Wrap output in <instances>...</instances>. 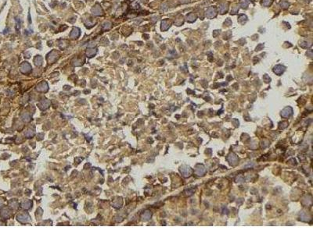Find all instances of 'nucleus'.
Returning <instances> with one entry per match:
<instances>
[{"instance_id":"nucleus-1","label":"nucleus","mask_w":313,"mask_h":234,"mask_svg":"<svg viewBox=\"0 0 313 234\" xmlns=\"http://www.w3.org/2000/svg\"><path fill=\"white\" fill-rule=\"evenodd\" d=\"M217 16V9L216 7H214V6H211L208 9H207L206 11V16L207 18L211 19Z\"/></svg>"},{"instance_id":"nucleus-3","label":"nucleus","mask_w":313,"mask_h":234,"mask_svg":"<svg viewBox=\"0 0 313 234\" xmlns=\"http://www.w3.org/2000/svg\"><path fill=\"white\" fill-rule=\"evenodd\" d=\"M285 70H286V67H285L284 66L280 65V64L275 66H274V68H273V72L275 73L276 75H278V76L282 75L283 73H284Z\"/></svg>"},{"instance_id":"nucleus-22","label":"nucleus","mask_w":313,"mask_h":234,"mask_svg":"<svg viewBox=\"0 0 313 234\" xmlns=\"http://www.w3.org/2000/svg\"><path fill=\"white\" fill-rule=\"evenodd\" d=\"M232 36V31L231 30H228L227 32L225 34V35H224V39L225 40H228V38H229L230 37Z\"/></svg>"},{"instance_id":"nucleus-17","label":"nucleus","mask_w":313,"mask_h":234,"mask_svg":"<svg viewBox=\"0 0 313 234\" xmlns=\"http://www.w3.org/2000/svg\"><path fill=\"white\" fill-rule=\"evenodd\" d=\"M272 2H273V0H262L261 4L263 6H265V7H267V6H269L272 5Z\"/></svg>"},{"instance_id":"nucleus-2","label":"nucleus","mask_w":313,"mask_h":234,"mask_svg":"<svg viewBox=\"0 0 313 234\" xmlns=\"http://www.w3.org/2000/svg\"><path fill=\"white\" fill-rule=\"evenodd\" d=\"M292 114H293V109L290 106L286 107L285 109H283L281 111V113H280L281 116L283 118H289L292 116Z\"/></svg>"},{"instance_id":"nucleus-28","label":"nucleus","mask_w":313,"mask_h":234,"mask_svg":"<svg viewBox=\"0 0 313 234\" xmlns=\"http://www.w3.org/2000/svg\"><path fill=\"white\" fill-rule=\"evenodd\" d=\"M161 9L163 10V11H165V10H167L168 9V5H167V3H164V4L161 6Z\"/></svg>"},{"instance_id":"nucleus-27","label":"nucleus","mask_w":313,"mask_h":234,"mask_svg":"<svg viewBox=\"0 0 313 234\" xmlns=\"http://www.w3.org/2000/svg\"><path fill=\"white\" fill-rule=\"evenodd\" d=\"M220 30H214L213 31V34H212V35H213V37L214 38H216L219 34H220Z\"/></svg>"},{"instance_id":"nucleus-15","label":"nucleus","mask_w":313,"mask_h":234,"mask_svg":"<svg viewBox=\"0 0 313 234\" xmlns=\"http://www.w3.org/2000/svg\"><path fill=\"white\" fill-rule=\"evenodd\" d=\"M299 45H300V46L301 48H308L309 47H311L312 44L310 42H308V41H301V42H300Z\"/></svg>"},{"instance_id":"nucleus-24","label":"nucleus","mask_w":313,"mask_h":234,"mask_svg":"<svg viewBox=\"0 0 313 234\" xmlns=\"http://www.w3.org/2000/svg\"><path fill=\"white\" fill-rule=\"evenodd\" d=\"M224 25L225 26H227V27L231 26L232 25V20L229 18L226 19V20H225V22H224Z\"/></svg>"},{"instance_id":"nucleus-20","label":"nucleus","mask_w":313,"mask_h":234,"mask_svg":"<svg viewBox=\"0 0 313 234\" xmlns=\"http://www.w3.org/2000/svg\"><path fill=\"white\" fill-rule=\"evenodd\" d=\"M110 27H111V23L110 22L107 21L103 23V28L104 30H110Z\"/></svg>"},{"instance_id":"nucleus-21","label":"nucleus","mask_w":313,"mask_h":234,"mask_svg":"<svg viewBox=\"0 0 313 234\" xmlns=\"http://www.w3.org/2000/svg\"><path fill=\"white\" fill-rule=\"evenodd\" d=\"M175 25H177V26L182 25V24L183 23V18H182V16H181L180 17H179V18H178L176 20H175Z\"/></svg>"},{"instance_id":"nucleus-4","label":"nucleus","mask_w":313,"mask_h":234,"mask_svg":"<svg viewBox=\"0 0 313 234\" xmlns=\"http://www.w3.org/2000/svg\"><path fill=\"white\" fill-rule=\"evenodd\" d=\"M180 172L185 177H187L191 175L192 169H190V167H189L187 166H182L180 167Z\"/></svg>"},{"instance_id":"nucleus-29","label":"nucleus","mask_w":313,"mask_h":234,"mask_svg":"<svg viewBox=\"0 0 313 234\" xmlns=\"http://www.w3.org/2000/svg\"><path fill=\"white\" fill-rule=\"evenodd\" d=\"M306 55H307V56H308V57L312 58V50L308 51L307 52H306Z\"/></svg>"},{"instance_id":"nucleus-25","label":"nucleus","mask_w":313,"mask_h":234,"mask_svg":"<svg viewBox=\"0 0 313 234\" xmlns=\"http://www.w3.org/2000/svg\"><path fill=\"white\" fill-rule=\"evenodd\" d=\"M263 81L265 83H269L271 81V78L267 74H265L263 76Z\"/></svg>"},{"instance_id":"nucleus-26","label":"nucleus","mask_w":313,"mask_h":234,"mask_svg":"<svg viewBox=\"0 0 313 234\" xmlns=\"http://www.w3.org/2000/svg\"><path fill=\"white\" fill-rule=\"evenodd\" d=\"M238 11H239V7L238 6H235V7H233L231 10V14L234 15V14H236V13H237Z\"/></svg>"},{"instance_id":"nucleus-8","label":"nucleus","mask_w":313,"mask_h":234,"mask_svg":"<svg viewBox=\"0 0 313 234\" xmlns=\"http://www.w3.org/2000/svg\"><path fill=\"white\" fill-rule=\"evenodd\" d=\"M171 27V22L168 20H163L161 21V30L165 31L169 29V27Z\"/></svg>"},{"instance_id":"nucleus-11","label":"nucleus","mask_w":313,"mask_h":234,"mask_svg":"<svg viewBox=\"0 0 313 234\" xmlns=\"http://www.w3.org/2000/svg\"><path fill=\"white\" fill-rule=\"evenodd\" d=\"M70 35H71V37L72 38H77L80 35V30L78 28V27H74Z\"/></svg>"},{"instance_id":"nucleus-7","label":"nucleus","mask_w":313,"mask_h":234,"mask_svg":"<svg viewBox=\"0 0 313 234\" xmlns=\"http://www.w3.org/2000/svg\"><path fill=\"white\" fill-rule=\"evenodd\" d=\"M228 4L227 2H223L221 3L219 6V11L221 14H224V13H226V12L228 11Z\"/></svg>"},{"instance_id":"nucleus-16","label":"nucleus","mask_w":313,"mask_h":234,"mask_svg":"<svg viewBox=\"0 0 313 234\" xmlns=\"http://www.w3.org/2000/svg\"><path fill=\"white\" fill-rule=\"evenodd\" d=\"M96 48H89V49H88L87 52H86V55L89 57H92L93 55H96Z\"/></svg>"},{"instance_id":"nucleus-14","label":"nucleus","mask_w":313,"mask_h":234,"mask_svg":"<svg viewBox=\"0 0 313 234\" xmlns=\"http://www.w3.org/2000/svg\"><path fill=\"white\" fill-rule=\"evenodd\" d=\"M22 68H24V69H21V71L23 73H28V72L31 71V66L28 63H27V62H24V63L22 65L21 69Z\"/></svg>"},{"instance_id":"nucleus-32","label":"nucleus","mask_w":313,"mask_h":234,"mask_svg":"<svg viewBox=\"0 0 313 234\" xmlns=\"http://www.w3.org/2000/svg\"><path fill=\"white\" fill-rule=\"evenodd\" d=\"M28 21H29L30 23H31V14H30V12H29V13H28Z\"/></svg>"},{"instance_id":"nucleus-30","label":"nucleus","mask_w":313,"mask_h":234,"mask_svg":"<svg viewBox=\"0 0 313 234\" xmlns=\"http://www.w3.org/2000/svg\"><path fill=\"white\" fill-rule=\"evenodd\" d=\"M238 43L240 44V45H244V44L246 43V40L244 39V38H241V39H240V40L238 41Z\"/></svg>"},{"instance_id":"nucleus-23","label":"nucleus","mask_w":313,"mask_h":234,"mask_svg":"<svg viewBox=\"0 0 313 234\" xmlns=\"http://www.w3.org/2000/svg\"><path fill=\"white\" fill-rule=\"evenodd\" d=\"M264 44H258V45H257V47L255 48V51L256 52H259V51H261V50H262L263 48H264Z\"/></svg>"},{"instance_id":"nucleus-6","label":"nucleus","mask_w":313,"mask_h":234,"mask_svg":"<svg viewBox=\"0 0 313 234\" xmlns=\"http://www.w3.org/2000/svg\"><path fill=\"white\" fill-rule=\"evenodd\" d=\"M227 160H228V162H229V163L231 164L232 166H236V165H237V162H238V157L235 154L231 153V154H229V155H228Z\"/></svg>"},{"instance_id":"nucleus-12","label":"nucleus","mask_w":313,"mask_h":234,"mask_svg":"<svg viewBox=\"0 0 313 234\" xmlns=\"http://www.w3.org/2000/svg\"><path fill=\"white\" fill-rule=\"evenodd\" d=\"M247 21V16L244 15V14H240L238 17V22L240 23L242 25H244V23H246V22Z\"/></svg>"},{"instance_id":"nucleus-31","label":"nucleus","mask_w":313,"mask_h":234,"mask_svg":"<svg viewBox=\"0 0 313 234\" xmlns=\"http://www.w3.org/2000/svg\"><path fill=\"white\" fill-rule=\"evenodd\" d=\"M187 193H189V194H187V195H192L193 194V190H187Z\"/></svg>"},{"instance_id":"nucleus-18","label":"nucleus","mask_w":313,"mask_h":234,"mask_svg":"<svg viewBox=\"0 0 313 234\" xmlns=\"http://www.w3.org/2000/svg\"><path fill=\"white\" fill-rule=\"evenodd\" d=\"M279 5H280V7L282 8V9H288V7H289V6H290L289 2H287V1H282V2H280Z\"/></svg>"},{"instance_id":"nucleus-13","label":"nucleus","mask_w":313,"mask_h":234,"mask_svg":"<svg viewBox=\"0 0 313 234\" xmlns=\"http://www.w3.org/2000/svg\"><path fill=\"white\" fill-rule=\"evenodd\" d=\"M250 2H251L250 0H240V5L241 6V8L244 9H247L248 7V5L250 4Z\"/></svg>"},{"instance_id":"nucleus-9","label":"nucleus","mask_w":313,"mask_h":234,"mask_svg":"<svg viewBox=\"0 0 313 234\" xmlns=\"http://www.w3.org/2000/svg\"><path fill=\"white\" fill-rule=\"evenodd\" d=\"M102 13H103V11H102V9L99 5H96L92 8V13L94 15L100 16L102 15Z\"/></svg>"},{"instance_id":"nucleus-19","label":"nucleus","mask_w":313,"mask_h":234,"mask_svg":"<svg viewBox=\"0 0 313 234\" xmlns=\"http://www.w3.org/2000/svg\"><path fill=\"white\" fill-rule=\"evenodd\" d=\"M42 62V58L40 55H38L35 58H34V63H35L37 66H40Z\"/></svg>"},{"instance_id":"nucleus-5","label":"nucleus","mask_w":313,"mask_h":234,"mask_svg":"<svg viewBox=\"0 0 313 234\" xmlns=\"http://www.w3.org/2000/svg\"><path fill=\"white\" fill-rule=\"evenodd\" d=\"M195 173L196 174H197L198 176H203L206 173V169L205 167L203 166V165L202 164H198L196 166V169H195Z\"/></svg>"},{"instance_id":"nucleus-10","label":"nucleus","mask_w":313,"mask_h":234,"mask_svg":"<svg viewBox=\"0 0 313 234\" xmlns=\"http://www.w3.org/2000/svg\"><path fill=\"white\" fill-rule=\"evenodd\" d=\"M186 20H187V22L193 23V22H194L195 20H196V18H197V16H196L195 13H189V14L186 15Z\"/></svg>"}]
</instances>
